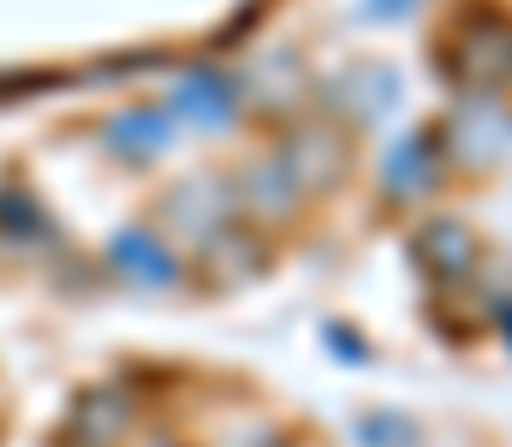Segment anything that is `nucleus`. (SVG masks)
<instances>
[{
	"label": "nucleus",
	"instance_id": "1",
	"mask_svg": "<svg viewBox=\"0 0 512 447\" xmlns=\"http://www.w3.org/2000/svg\"><path fill=\"white\" fill-rule=\"evenodd\" d=\"M441 78L459 84V96H507L512 90V12L495 0H471L447 18L435 42Z\"/></svg>",
	"mask_w": 512,
	"mask_h": 447
},
{
	"label": "nucleus",
	"instance_id": "2",
	"mask_svg": "<svg viewBox=\"0 0 512 447\" xmlns=\"http://www.w3.org/2000/svg\"><path fill=\"white\" fill-rule=\"evenodd\" d=\"M435 138L447 149V167H471V173H489L512 155V102L507 96H465L441 126Z\"/></svg>",
	"mask_w": 512,
	"mask_h": 447
},
{
	"label": "nucleus",
	"instance_id": "3",
	"mask_svg": "<svg viewBox=\"0 0 512 447\" xmlns=\"http://www.w3.org/2000/svg\"><path fill=\"white\" fill-rule=\"evenodd\" d=\"M274 161L286 167V179L310 197H322V191H334L340 179H346V161H352V144H346V132L334 126V120H298L280 149H274Z\"/></svg>",
	"mask_w": 512,
	"mask_h": 447
},
{
	"label": "nucleus",
	"instance_id": "4",
	"mask_svg": "<svg viewBox=\"0 0 512 447\" xmlns=\"http://www.w3.org/2000/svg\"><path fill=\"white\" fill-rule=\"evenodd\" d=\"M411 257L429 275V287H471L477 269H483V245L459 215H429L411 233Z\"/></svg>",
	"mask_w": 512,
	"mask_h": 447
},
{
	"label": "nucleus",
	"instance_id": "5",
	"mask_svg": "<svg viewBox=\"0 0 512 447\" xmlns=\"http://www.w3.org/2000/svg\"><path fill=\"white\" fill-rule=\"evenodd\" d=\"M447 149L435 138V126L429 132H417V138H399V144L387 149L382 161V191L393 203H429L441 185H447Z\"/></svg>",
	"mask_w": 512,
	"mask_h": 447
},
{
	"label": "nucleus",
	"instance_id": "6",
	"mask_svg": "<svg viewBox=\"0 0 512 447\" xmlns=\"http://www.w3.org/2000/svg\"><path fill=\"white\" fill-rule=\"evenodd\" d=\"M126 436H131V400L126 394L96 388V394L78 400V412H72V442L78 447H120Z\"/></svg>",
	"mask_w": 512,
	"mask_h": 447
},
{
	"label": "nucleus",
	"instance_id": "7",
	"mask_svg": "<svg viewBox=\"0 0 512 447\" xmlns=\"http://www.w3.org/2000/svg\"><path fill=\"white\" fill-rule=\"evenodd\" d=\"M233 78L227 72H215V66H203V72H191L185 84H179V96H173V108L185 114V120H197V126H227L233 120Z\"/></svg>",
	"mask_w": 512,
	"mask_h": 447
},
{
	"label": "nucleus",
	"instance_id": "8",
	"mask_svg": "<svg viewBox=\"0 0 512 447\" xmlns=\"http://www.w3.org/2000/svg\"><path fill=\"white\" fill-rule=\"evenodd\" d=\"M298 197H304V191H298V185L286 179V167H280L274 155H268V161H256L251 173L239 179V203H245L251 215H274V221H292V215H298Z\"/></svg>",
	"mask_w": 512,
	"mask_h": 447
},
{
	"label": "nucleus",
	"instance_id": "9",
	"mask_svg": "<svg viewBox=\"0 0 512 447\" xmlns=\"http://www.w3.org/2000/svg\"><path fill=\"white\" fill-rule=\"evenodd\" d=\"M114 263H120V275L143 281V287H173V281H179V257H173L161 239H149V233L114 239Z\"/></svg>",
	"mask_w": 512,
	"mask_h": 447
},
{
	"label": "nucleus",
	"instance_id": "10",
	"mask_svg": "<svg viewBox=\"0 0 512 447\" xmlns=\"http://www.w3.org/2000/svg\"><path fill=\"white\" fill-rule=\"evenodd\" d=\"M108 138L126 149V155H155V149L173 144V120H167V114H149V108H143V114H126V120H120V126H114Z\"/></svg>",
	"mask_w": 512,
	"mask_h": 447
},
{
	"label": "nucleus",
	"instance_id": "11",
	"mask_svg": "<svg viewBox=\"0 0 512 447\" xmlns=\"http://www.w3.org/2000/svg\"><path fill=\"white\" fill-rule=\"evenodd\" d=\"M364 6H370V18H405L417 0H364Z\"/></svg>",
	"mask_w": 512,
	"mask_h": 447
}]
</instances>
